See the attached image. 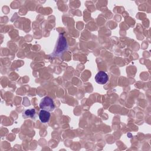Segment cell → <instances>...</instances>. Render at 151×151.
<instances>
[{
    "instance_id": "obj_1",
    "label": "cell",
    "mask_w": 151,
    "mask_h": 151,
    "mask_svg": "<svg viewBox=\"0 0 151 151\" xmlns=\"http://www.w3.org/2000/svg\"><path fill=\"white\" fill-rule=\"evenodd\" d=\"M67 49L68 44L67 42V40L63 36V34H60L57 40V42L54 52H52V54H51V55L53 56H61L65 51L67 50Z\"/></svg>"
},
{
    "instance_id": "obj_2",
    "label": "cell",
    "mask_w": 151,
    "mask_h": 151,
    "mask_svg": "<svg viewBox=\"0 0 151 151\" xmlns=\"http://www.w3.org/2000/svg\"><path fill=\"white\" fill-rule=\"evenodd\" d=\"M39 106L41 109L48 111H52L55 109V105L52 99L48 96L44 97L41 100Z\"/></svg>"
},
{
    "instance_id": "obj_3",
    "label": "cell",
    "mask_w": 151,
    "mask_h": 151,
    "mask_svg": "<svg viewBox=\"0 0 151 151\" xmlns=\"http://www.w3.org/2000/svg\"><path fill=\"white\" fill-rule=\"evenodd\" d=\"M95 80L98 84H104L108 81V76L105 72L100 71L96 75Z\"/></svg>"
},
{
    "instance_id": "obj_4",
    "label": "cell",
    "mask_w": 151,
    "mask_h": 151,
    "mask_svg": "<svg viewBox=\"0 0 151 151\" xmlns=\"http://www.w3.org/2000/svg\"><path fill=\"white\" fill-rule=\"evenodd\" d=\"M22 117L24 119L30 118L32 120H36L37 117V114L36 112L35 109H27L25 110L22 113Z\"/></svg>"
},
{
    "instance_id": "obj_5",
    "label": "cell",
    "mask_w": 151,
    "mask_h": 151,
    "mask_svg": "<svg viewBox=\"0 0 151 151\" xmlns=\"http://www.w3.org/2000/svg\"><path fill=\"white\" fill-rule=\"evenodd\" d=\"M38 116H39V119H40V121L42 123H46L48 122V121L50 119L51 114L50 113V111L41 109L40 110V111L39 112Z\"/></svg>"
}]
</instances>
